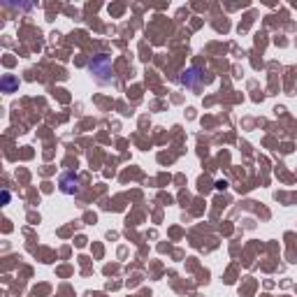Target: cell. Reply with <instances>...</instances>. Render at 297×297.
I'll use <instances>...</instances> for the list:
<instances>
[{
    "label": "cell",
    "mask_w": 297,
    "mask_h": 297,
    "mask_svg": "<svg viewBox=\"0 0 297 297\" xmlns=\"http://www.w3.org/2000/svg\"><path fill=\"white\" fill-rule=\"evenodd\" d=\"M12 86H14V79H5V88H7V91H9V88H12Z\"/></svg>",
    "instance_id": "obj_4"
},
{
    "label": "cell",
    "mask_w": 297,
    "mask_h": 297,
    "mask_svg": "<svg viewBox=\"0 0 297 297\" xmlns=\"http://www.w3.org/2000/svg\"><path fill=\"white\" fill-rule=\"evenodd\" d=\"M61 186H63V193H79V179L72 174H65L61 179Z\"/></svg>",
    "instance_id": "obj_3"
},
{
    "label": "cell",
    "mask_w": 297,
    "mask_h": 297,
    "mask_svg": "<svg viewBox=\"0 0 297 297\" xmlns=\"http://www.w3.org/2000/svg\"><path fill=\"white\" fill-rule=\"evenodd\" d=\"M88 70H91V74H93L100 84H107V81H112V79H114L112 61H109V56H105V53H98L96 58L91 61Z\"/></svg>",
    "instance_id": "obj_1"
},
{
    "label": "cell",
    "mask_w": 297,
    "mask_h": 297,
    "mask_svg": "<svg viewBox=\"0 0 297 297\" xmlns=\"http://www.w3.org/2000/svg\"><path fill=\"white\" fill-rule=\"evenodd\" d=\"M204 81H207V77H204L200 70H195V68L181 74V84H184V86H188V88H193V91H198V88H200Z\"/></svg>",
    "instance_id": "obj_2"
}]
</instances>
